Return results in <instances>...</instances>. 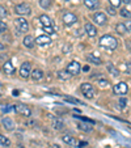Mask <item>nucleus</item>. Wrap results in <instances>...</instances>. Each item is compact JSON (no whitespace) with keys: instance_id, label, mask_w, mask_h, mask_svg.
<instances>
[{"instance_id":"nucleus-12","label":"nucleus","mask_w":131,"mask_h":148,"mask_svg":"<svg viewBox=\"0 0 131 148\" xmlns=\"http://www.w3.org/2000/svg\"><path fill=\"white\" fill-rule=\"evenodd\" d=\"M84 29H85V32H86V34L89 37H96L97 36V29L95 28V25L93 24H85V26H84Z\"/></svg>"},{"instance_id":"nucleus-28","label":"nucleus","mask_w":131,"mask_h":148,"mask_svg":"<svg viewBox=\"0 0 131 148\" xmlns=\"http://www.w3.org/2000/svg\"><path fill=\"white\" fill-rule=\"evenodd\" d=\"M119 14H121L122 17H125V18H130V17H131V12L128 11V9H126V8H122V9H121Z\"/></svg>"},{"instance_id":"nucleus-3","label":"nucleus","mask_w":131,"mask_h":148,"mask_svg":"<svg viewBox=\"0 0 131 148\" xmlns=\"http://www.w3.org/2000/svg\"><path fill=\"white\" fill-rule=\"evenodd\" d=\"M32 11V7L30 4L28 3H21V4H17L14 7V12H16L19 16H26V14H30Z\"/></svg>"},{"instance_id":"nucleus-32","label":"nucleus","mask_w":131,"mask_h":148,"mask_svg":"<svg viewBox=\"0 0 131 148\" xmlns=\"http://www.w3.org/2000/svg\"><path fill=\"white\" fill-rule=\"evenodd\" d=\"M109 1H110L112 7H114V8H118V7L121 5V3H122L121 0H109Z\"/></svg>"},{"instance_id":"nucleus-35","label":"nucleus","mask_w":131,"mask_h":148,"mask_svg":"<svg viewBox=\"0 0 131 148\" xmlns=\"http://www.w3.org/2000/svg\"><path fill=\"white\" fill-rule=\"evenodd\" d=\"M42 28H43V30H45L47 34H53L54 33L53 26H42Z\"/></svg>"},{"instance_id":"nucleus-37","label":"nucleus","mask_w":131,"mask_h":148,"mask_svg":"<svg viewBox=\"0 0 131 148\" xmlns=\"http://www.w3.org/2000/svg\"><path fill=\"white\" fill-rule=\"evenodd\" d=\"M123 67H125V71L127 73H131V63L130 62H126V64L123 66Z\"/></svg>"},{"instance_id":"nucleus-39","label":"nucleus","mask_w":131,"mask_h":148,"mask_svg":"<svg viewBox=\"0 0 131 148\" xmlns=\"http://www.w3.org/2000/svg\"><path fill=\"white\" fill-rule=\"evenodd\" d=\"M78 144H79V148H88V143L86 142H80Z\"/></svg>"},{"instance_id":"nucleus-13","label":"nucleus","mask_w":131,"mask_h":148,"mask_svg":"<svg viewBox=\"0 0 131 148\" xmlns=\"http://www.w3.org/2000/svg\"><path fill=\"white\" fill-rule=\"evenodd\" d=\"M62 140H63L66 144H70V145H76L78 144L76 138H73L72 135H70V134H64L63 136H62Z\"/></svg>"},{"instance_id":"nucleus-6","label":"nucleus","mask_w":131,"mask_h":148,"mask_svg":"<svg viewBox=\"0 0 131 148\" xmlns=\"http://www.w3.org/2000/svg\"><path fill=\"white\" fill-rule=\"evenodd\" d=\"M127 90H128L127 84L123 83V81H121V83H118L117 85H114V87H113V92H114L115 95H119V96L127 95Z\"/></svg>"},{"instance_id":"nucleus-14","label":"nucleus","mask_w":131,"mask_h":148,"mask_svg":"<svg viewBox=\"0 0 131 148\" xmlns=\"http://www.w3.org/2000/svg\"><path fill=\"white\" fill-rule=\"evenodd\" d=\"M36 42L41 46H46V45H50L51 43V39L49 36H39V37H37Z\"/></svg>"},{"instance_id":"nucleus-38","label":"nucleus","mask_w":131,"mask_h":148,"mask_svg":"<svg viewBox=\"0 0 131 148\" xmlns=\"http://www.w3.org/2000/svg\"><path fill=\"white\" fill-rule=\"evenodd\" d=\"M123 24H125V26H126V29H127V32H131V21H130V20L127 18V21H125Z\"/></svg>"},{"instance_id":"nucleus-45","label":"nucleus","mask_w":131,"mask_h":148,"mask_svg":"<svg viewBox=\"0 0 131 148\" xmlns=\"http://www.w3.org/2000/svg\"><path fill=\"white\" fill-rule=\"evenodd\" d=\"M13 96H19V90H13Z\"/></svg>"},{"instance_id":"nucleus-2","label":"nucleus","mask_w":131,"mask_h":148,"mask_svg":"<svg viewBox=\"0 0 131 148\" xmlns=\"http://www.w3.org/2000/svg\"><path fill=\"white\" fill-rule=\"evenodd\" d=\"M14 112L17 114L24 115V117H32V109L25 103H16L14 105Z\"/></svg>"},{"instance_id":"nucleus-48","label":"nucleus","mask_w":131,"mask_h":148,"mask_svg":"<svg viewBox=\"0 0 131 148\" xmlns=\"http://www.w3.org/2000/svg\"><path fill=\"white\" fill-rule=\"evenodd\" d=\"M0 96H1V95H0Z\"/></svg>"},{"instance_id":"nucleus-19","label":"nucleus","mask_w":131,"mask_h":148,"mask_svg":"<svg viewBox=\"0 0 131 148\" xmlns=\"http://www.w3.org/2000/svg\"><path fill=\"white\" fill-rule=\"evenodd\" d=\"M51 126H53V129H55V130H63L64 122L62 119H59V118H54L53 122H51Z\"/></svg>"},{"instance_id":"nucleus-4","label":"nucleus","mask_w":131,"mask_h":148,"mask_svg":"<svg viewBox=\"0 0 131 148\" xmlns=\"http://www.w3.org/2000/svg\"><path fill=\"white\" fill-rule=\"evenodd\" d=\"M81 92H83L84 97L86 98H93L95 97V88H93L92 84L89 83H83L81 84V87H80Z\"/></svg>"},{"instance_id":"nucleus-5","label":"nucleus","mask_w":131,"mask_h":148,"mask_svg":"<svg viewBox=\"0 0 131 148\" xmlns=\"http://www.w3.org/2000/svg\"><path fill=\"white\" fill-rule=\"evenodd\" d=\"M14 26H16V29L19 32H21V33H25V32L29 30V24L24 17H19V18L14 20Z\"/></svg>"},{"instance_id":"nucleus-43","label":"nucleus","mask_w":131,"mask_h":148,"mask_svg":"<svg viewBox=\"0 0 131 148\" xmlns=\"http://www.w3.org/2000/svg\"><path fill=\"white\" fill-rule=\"evenodd\" d=\"M83 71H85V72H86V71H89V66H85V67H83Z\"/></svg>"},{"instance_id":"nucleus-34","label":"nucleus","mask_w":131,"mask_h":148,"mask_svg":"<svg viewBox=\"0 0 131 148\" xmlns=\"http://www.w3.org/2000/svg\"><path fill=\"white\" fill-rule=\"evenodd\" d=\"M106 11H108L109 14H112V16H115V13H117L114 7H108V8H106Z\"/></svg>"},{"instance_id":"nucleus-47","label":"nucleus","mask_w":131,"mask_h":148,"mask_svg":"<svg viewBox=\"0 0 131 148\" xmlns=\"http://www.w3.org/2000/svg\"><path fill=\"white\" fill-rule=\"evenodd\" d=\"M0 85H1V83H0Z\"/></svg>"},{"instance_id":"nucleus-24","label":"nucleus","mask_w":131,"mask_h":148,"mask_svg":"<svg viewBox=\"0 0 131 148\" xmlns=\"http://www.w3.org/2000/svg\"><path fill=\"white\" fill-rule=\"evenodd\" d=\"M115 32H117L118 34H121V36H123V34L127 33V29H126L125 24L119 23V24H117V25H115Z\"/></svg>"},{"instance_id":"nucleus-11","label":"nucleus","mask_w":131,"mask_h":148,"mask_svg":"<svg viewBox=\"0 0 131 148\" xmlns=\"http://www.w3.org/2000/svg\"><path fill=\"white\" fill-rule=\"evenodd\" d=\"M1 125L4 126V129L8 130V131H12V130H14V122L11 119V118H3V121H1Z\"/></svg>"},{"instance_id":"nucleus-42","label":"nucleus","mask_w":131,"mask_h":148,"mask_svg":"<svg viewBox=\"0 0 131 148\" xmlns=\"http://www.w3.org/2000/svg\"><path fill=\"white\" fill-rule=\"evenodd\" d=\"M127 47H128V50H131V39L127 41Z\"/></svg>"},{"instance_id":"nucleus-18","label":"nucleus","mask_w":131,"mask_h":148,"mask_svg":"<svg viewBox=\"0 0 131 148\" xmlns=\"http://www.w3.org/2000/svg\"><path fill=\"white\" fill-rule=\"evenodd\" d=\"M30 76H32V79H34V80H41V79L43 77V71L39 70V68H34V70L30 72Z\"/></svg>"},{"instance_id":"nucleus-23","label":"nucleus","mask_w":131,"mask_h":148,"mask_svg":"<svg viewBox=\"0 0 131 148\" xmlns=\"http://www.w3.org/2000/svg\"><path fill=\"white\" fill-rule=\"evenodd\" d=\"M86 60L89 62V63H93V64H96V66L102 64V60H101L100 58H97V56H95V55H88V56H86Z\"/></svg>"},{"instance_id":"nucleus-21","label":"nucleus","mask_w":131,"mask_h":148,"mask_svg":"<svg viewBox=\"0 0 131 148\" xmlns=\"http://www.w3.org/2000/svg\"><path fill=\"white\" fill-rule=\"evenodd\" d=\"M106 70L109 71V73H112L113 76H118V75H119V71H118V68L115 67L113 63H110V62H109L108 64H106Z\"/></svg>"},{"instance_id":"nucleus-22","label":"nucleus","mask_w":131,"mask_h":148,"mask_svg":"<svg viewBox=\"0 0 131 148\" xmlns=\"http://www.w3.org/2000/svg\"><path fill=\"white\" fill-rule=\"evenodd\" d=\"M24 46L28 49H33L34 47V39L32 36H26L25 38H24Z\"/></svg>"},{"instance_id":"nucleus-40","label":"nucleus","mask_w":131,"mask_h":148,"mask_svg":"<svg viewBox=\"0 0 131 148\" xmlns=\"http://www.w3.org/2000/svg\"><path fill=\"white\" fill-rule=\"evenodd\" d=\"M7 16V12L3 7H0V17H5Z\"/></svg>"},{"instance_id":"nucleus-16","label":"nucleus","mask_w":131,"mask_h":148,"mask_svg":"<svg viewBox=\"0 0 131 148\" xmlns=\"http://www.w3.org/2000/svg\"><path fill=\"white\" fill-rule=\"evenodd\" d=\"M84 5L89 9H97L100 7V1L98 0H84Z\"/></svg>"},{"instance_id":"nucleus-25","label":"nucleus","mask_w":131,"mask_h":148,"mask_svg":"<svg viewBox=\"0 0 131 148\" xmlns=\"http://www.w3.org/2000/svg\"><path fill=\"white\" fill-rule=\"evenodd\" d=\"M71 73H68V71L66 70V71H59L58 72V79L59 80H68V79L71 77Z\"/></svg>"},{"instance_id":"nucleus-30","label":"nucleus","mask_w":131,"mask_h":148,"mask_svg":"<svg viewBox=\"0 0 131 148\" xmlns=\"http://www.w3.org/2000/svg\"><path fill=\"white\" fill-rule=\"evenodd\" d=\"M12 110H14V106H12V105H3L1 106V112L3 113H9Z\"/></svg>"},{"instance_id":"nucleus-31","label":"nucleus","mask_w":131,"mask_h":148,"mask_svg":"<svg viewBox=\"0 0 131 148\" xmlns=\"http://www.w3.org/2000/svg\"><path fill=\"white\" fill-rule=\"evenodd\" d=\"M119 106H121V109H125L126 106H127V98H125V97H122L119 100Z\"/></svg>"},{"instance_id":"nucleus-27","label":"nucleus","mask_w":131,"mask_h":148,"mask_svg":"<svg viewBox=\"0 0 131 148\" xmlns=\"http://www.w3.org/2000/svg\"><path fill=\"white\" fill-rule=\"evenodd\" d=\"M53 4V0H39V5L43 9H49Z\"/></svg>"},{"instance_id":"nucleus-41","label":"nucleus","mask_w":131,"mask_h":148,"mask_svg":"<svg viewBox=\"0 0 131 148\" xmlns=\"http://www.w3.org/2000/svg\"><path fill=\"white\" fill-rule=\"evenodd\" d=\"M5 49H7V46H5V45H3V43L0 42V50H5Z\"/></svg>"},{"instance_id":"nucleus-46","label":"nucleus","mask_w":131,"mask_h":148,"mask_svg":"<svg viewBox=\"0 0 131 148\" xmlns=\"http://www.w3.org/2000/svg\"><path fill=\"white\" fill-rule=\"evenodd\" d=\"M67 1H71V0H67Z\"/></svg>"},{"instance_id":"nucleus-9","label":"nucleus","mask_w":131,"mask_h":148,"mask_svg":"<svg viewBox=\"0 0 131 148\" xmlns=\"http://www.w3.org/2000/svg\"><path fill=\"white\" fill-rule=\"evenodd\" d=\"M93 21H95V24H97V25L104 26L108 23V17H106V14L102 13V12H97V13L93 14Z\"/></svg>"},{"instance_id":"nucleus-33","label":"nucleus","mask_w":131,"mask_h":148,"mask_svg":"<svg viewBox=\"0 0 131 148\" xmlns=\"http://www.w3.org/2000/svg\"><path fill=\"white\" fill-rule=\"evenodd\" d=\"M7 28H8L7 24L4 23V21H0V34L4 33V32H7Z\"/></svg>"},{"instance_id":"nucleus-7","label":"nucleus","mask_w":131,"mask_h":148,"mask_svg":"<svg viewBox=\"0 0 131 148\" xmlns=\"http://www.w3.org/2000/svg\"><path fill=\"white\" fill-rule=\"evenodd\" d=\"M30 72H32V66L29 62H24L21 67H20V76L23 79H28L30 76Z\"/></svg>"},{"instance_id":"nucleus-15","label":"nucleus","mask_w":131,"mask_h":148,"mask_svg":"<svg viewBox=\"0 0 131 148\" xmlns=\"http://www.w3.org/2000/svg\"><path fill=\"white\" fill-rule=\"evenodd\" d=\"M3 71L7 73V75H12V73L14 72V66H13V63H12L11 60L5 62V63L3 64Z\"/></svg>"},{"instance_id":"nucleus-8","label":"nucleus","mask_w":131,"mask_h":148,"mask_svg":"<svg viewBox=\"0 0 131 148\" xmlns=\"http://www.w3.org/2000/svg\"><path fill=\"white\" fill-rule=\"evenodd\" d=\"M75 23H78V17H76V14L71 13V12H66V13L63 14V24L64 25H73Z\"/></svg>"},{"instance_id":"nucleus-26","label":"nucleus","mask_w":131,"mask_h":148,"mask_svg":"<svg viewBox=\"0 0 131 148\" xmlns=\"http://www.w3.org/2000/svg\"><path fill=\"white\" fill-rule=\"evenodd\" d=\"M0 145L1 147H9L11 145V140L7 136H4L3 134H0Z\"/></svg>"},{"instance_id":"nucleus-17","label":"nucleus","mask_w":131,"mask_h":148,"mask_svg":"<svg viewBox=\"0 0 131 148\" xmlns=\"http://www.w3.org/2000/svg\"><path fill=\"white\" fill-rule=\"evenodd\" d=\"M39 21H41L42 26H53V21L47 14H41L39 16Z\"/></svg>"},{"instance_id":"nucleus-1","label":"nucleus","mask_w":131,"mask_h":148,"mask_svg":"<svg viewBox=\"0 0 131 148\" xmlns=\"http://www.w3.org/2000/svg\"><path fill=\"white\" fill-rule=\"evenodd\" d=\"M100 46L102 49H106V50H115L118 47V41L113 36L106 34V36H102L100 38Z\"/></svg>"},{"instance_id":"nucleus-36","label":"nucleus","mask_w":131,"mask_h":148,"mask_svg":"<svg viewBox=\"0 0 131 148\" xmlns=\"http://www.w3.org/2000/svg\"><path fill=\"white\" fill-rule=\"evenodd\" d=\"M98 84H100L101 87H108V85H109V81L105 80V79H100V80H98Z\"/></svg>"},{"instance_id":"nucleus-29","label":"nucleus","mask_w":131,"mask_h":148,"mask_svg":"<svg viewBox=\"0 0 131 148\" xmlns=\"http://www.w3.org/2000/svg\"><path fill=\"white\" fill-rule=\"evenodd\" d=\"M66 101H68V102L71 103H78V105H81V101L78 100V98H73V97H68V96H66V97H63Z\"/></svg>"},{"instance_id":"nucleus-44","label":"nucleus","mask_w":131,"mask_h":148,"mask_svg":"<svg viewBox=\"0 0 131 148\" xmlns=\"http://www.w3.org/2000/svg\"><path fill=\"white\" fill-rule=\"evenodd\" d=\"M121 1H123V3H126V4H130L131 3V0H121Z\"/></svg>"},{"instance_id":"nucleus-20","label":"nucleus","mask_w":131,"mask_h":148,"mask_svg":"<svg viewBox=\"0 0 131 148\" xmlns=\"http://www.w3.org/2000/svg\"><path fill=\"white\" fill-rule=\"evenodd\" d=\"M92 125H93V123H89V122H85V123H78V127H79L80 130H83V131H85V132H91V131L93 130Z\"/></svg>"},{"instance_id":"nucleus-10","label":"nucleus","mask_w":131,"mask_h":148,"mask_svg":"<svg viewBox=\"0 0 131 148\" xmlns=\"http://www.w3.org/2000/svg\"><path fill=\"white\" fill-rule=\"evenodd\" d=\"M80 70H81V67L76 60H72L71 63H68V66H67V71H68V73H71V75H79V73H80Z\"/></svg>"}]
</instances>
